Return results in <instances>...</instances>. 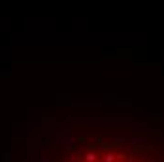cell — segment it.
<instances>
[{"label":"cell","instance_id":"1","mask_svg":"<svg viewBox=\"0 0 164 162\" xmlns=\"http://www.w3.org/2000/svg\"><path fill=\"white\" fill-rule=\"evenodd\" d=\"M85 160H87V162H94V160H96V155H94V153H87Z\"/></svg>","mask_w":164,"mask_h":162},{"label":"cell","instance_id":"2","mask_svg":"<svg viewBox=\"0 0 164 162\" xmlns=\"http://www.w3.org/2000/svg\"><path fill=\"white\" fill-rule=\"evenodd\" d=\"M104 162H115V155H111V153H108V155L104 157Z\"/></svg>","mask_w":164,"mask_h":162}]
</instances>
